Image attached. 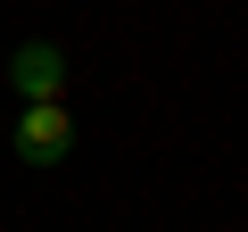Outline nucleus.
<instances>
[{
	"mask_svg": "<svg viewBox=\"0 0 248 232\" xmlns=\"http://www.w3.org/2000/svg\"><path fill=\"white\" fill-rule=\"evenodd\" d=\"M9 141H17V166H66V158H75V116H66V99H25Z\"/></svg>",
	"mask_w": 248,
	"mask_h": 232,
	"instance_id": "f257e3e1",
	"label": "nucleus"
},
{
	"mask_svg": "<svg viewBox=\"0 0 248 232\" xmlns=\"http://www.w3.org/2000/svg\"><path fill=\"white\" fill-rule=\"evenodd\" d=\"M9 91L17 99H66V50L58 42H17L9 50Z\"/></svg>",
	"mask_w": 248,
	"mask_h": 232,
	"instance_id": "f03ea898",
	"label": "nucleus"
}]
</instances>
